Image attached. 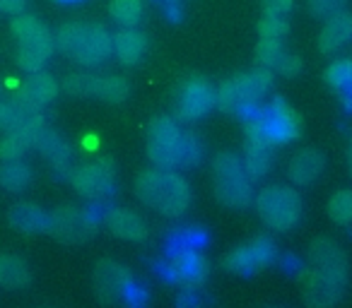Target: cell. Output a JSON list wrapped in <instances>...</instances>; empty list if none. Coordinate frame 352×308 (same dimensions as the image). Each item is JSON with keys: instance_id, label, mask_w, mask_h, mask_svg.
<instances>
[{"instance_id": "1", "label": "cell", "mask_w": 352, "mask_h": 308, "mask_svg": "<svg viewBox=\"0 0 352 308\" xmlns=\"http://www.w3.org/2000/svg\"><path fill=\"white\" fill-rule=\"evenodd\" d=\"M135 193L142 200V205L160 212L162 217H182L193 200L191 186L182 174L157 167L138 176Z\"/></svg>"}, {"instance_id": "2", "label": "cell", "mask_w": 352, "mask_h": 308, "mask_svg": "<svg viewBox=\"0 0 352 308\" xmlns=\"http://www.w3.org/2000/svg\"><path fill=\"white\" fill-rule=\"evenodd\" d=\"M56 49H60L85 68H97L111 58L113 34L102 25L70 22V25L60 27L56 34Z\"/></svg>"}, {"instance_id": "3", "label": "cell", "mask_w": 352, "mask_h": 308, "mask_svg": "<svg viewBox=\"0 0 352 308\" xmlns=\"http://www.w3.org/2000/svg\"><path fill=\"white\" fill-rule=\"evenodd\" d=\"M270 87H273V70H249V73H241L236 78L227 80L215 89V106H220L222 111L232 113V116L246 118L261 106Z\"/></svg>"}, {"instance_id": "4", "label": "cell", "mask_w": 352, "mask_h": 308, "mask_svg": "<svg viewBox=\"0 0 352 308\" xmlns=\"http://www.w3.org/2000/svg\"><path fill=\"white\" fill-rule=\"evenodd\" d=\"M244 121H246V135L261 137V140L270 142L275 147L287 145L302 130L297 111L280 97H275L268 106H258Z\"/></svg>"}, {"instance_id": "5", "label": "cell", "mask_w": 352, "mask_h": 308, "mask_svg": "<svg viewBox=\"0 0 352 308\" xmlns=\"http://www.w3.org/2000/svg\"><path fill=\"white\" fill-rule=\"evenodd\" d=\"M10 29L17 41V65L25 73H36L44 68L56 51V36L49 32V27L32 15H15Z\"/></svg>"}, {"instance_id": "6", "label": "cell", "mask_w": 352, "mask_h": 308, "mask_svg": "<svg viewBox=\"0 0 352 308\" xmlns=\"http://www.w3.org/2000/svg\"><path fill=\"white\" fill-rule=\"evenodd\" d=\"M212 178H215V196L225 207L244 210L254 202V186L246 174L244 164L232 152H220L212 159Z\"/></svg>"}, {"instance_id": "7", "label": "cell", "mask_w": 352, "mask_h": 308, "mask_svg": "<svg viewBox=\"0 0 352 308\" xmlns=\"http://www.w3.org/2000/svg\"><path fill=\"white\" fill-rule=\"evenodd\" d=\"M256 212H258L261 222L273 231H289L299 224L302 220V198L294 188L289 186H265L254 198Z\"/></svg>"}, {"instance_id": "8", "label": "cell", "mask_w": 352, "mask_h": 308, "mask_svg": "<svg viewBox=\"0 0 352 308\" xmlns=\"http://www.w3.org/2000/svg\"><path fill=\"white\" fill-rule=\"evenodd\" d=\"M182 137L176 118L155 116L147 126V159L157 169H182Z\"/></svg>"}, {"instance_id": "9", "label": "cell", "mask_w": 352, "mask_h": 308, "mask_svg": "<svg viewBox=\"0 0 352 308\" xmlns=\"http://www.w3.org/2000/svg\"><path fill=\"white\" fill-rule=\"evenodd\" d=\"M99 217L94 210L75 205H60L58 210L49 212V234L60 244L78 246L92 239L97 231Z\"/></svg>"}, {"instance_id": "10", "label": "cell", "mask_w": 352, "mask_h": 308, "mask_svg": "<svg viewBox=\"0 0 352 308\" xmlns=\"http://www.w3.org/2000/svg\"><path fill=\"white\" fill-rule=\"evenodd\" d=\"M215 108V87L210 80L193 75L186 78L174 94V116L176 121H201Z\"/></svg>"}, {"instance_id": "11", "label": "cell", "mask_w": 352, "mask_h": 308, "mask_svg": "<svg viewBox=\"0 0 352 308\" xmlns=\"http://www.w3.org/2000/svg\"><path fill=\"white\" fill-rule=\"evenodd\" d=\"M70 181H73L78 196L87 198L92 202H107L116 193V169H113L111 159L102 157L75 169L70 174Z\"/></svg>"}, {"instance_id": "12", "label": "cell", "mask_w": 352, "mask_h": 308, "mask_svg": "<svg viewBox=\"0 0 352 308\" xmlns=\"http://www.w3.org/2000/svg\"><path fill=\"white\" fill-rule=\"evenodd\" d=\"M65 92L75 94V97H94L102 99L107 104H121L123 99L131 94V84L126 78H118V75H107V78H99V75H70L65 78Z\"/></svg>"}, {"instance_id": "13", "label": "cell", "mask_w": 352, "mask_h": 308, "mask_svg": "<svg viewBox=\"0 0 352 308\" xmlns=\"http://www.w3.org/2000/svg\"><path fill=\"white\" fill-rule=\"evenodd\" d=\"M275 258H278L275 241L268 236H254L251 241L236 246L225 255V268L234 274H254L273 265Z\"/></svg>"}, {"instance_id": "14", "label": "cell", "mask_w": 352, "mask_h": 308, "mask_svg": "<svg viewBox=\"0 0 352 308\" xmlns=\"http://www.w3.org/2000/svg\"><path fill=\"white\" fill-rule=\"evenodd\" d=\"M133 287H135V282H133V274L128 272L126 265L109 258L97 263V268H94V292L102 301L126 303Z\"/></svg>"}, {"instance_id": "15", "label": "cell", "mask_w": 352, "mask_h": 308, "mask_svg": "<svg viewBox=\"0 0 352 308\" xmlns=\"http://www.w3.org/2000/svg\"><path fill=\"white\" fill-rule=\"evenodd\" d=\"M164 274L174 282H182L186 287H196L198 282H203V277L208 274V263L201 255L198 246L179 244L171 248L169 258L164 263Z\"/></svg>"}, {"instance_id": "16", "label": "cell", "mask_w": 352, "mask_h": 308, "mask_svg": "<svg viewBox=\"0 0 352 308\" xmlns=\"http://www.w3.org/2000/svg\"><path fill=\"white\" fill-rule=\"evenodd\" d=\"M345 287V274L311 268L307 274V284H304V298L311 308H333L342 298Z\"/></svg>"}, {"instance_id": "17", "label": "cell", "mask_w": 352, "mask_h": 308, "mask_svg": "<svg viewBox=\"0 0 352 308\" xmlns=\"http://www.w3.org/2000/svg\"><path fill=\"white\" fill-rule=\"evenodd\" d=\"M58 94V82L51 78L49 73H32L25 82L20 84L17 94L12 97V102L22 108L25 113H39L41 108H46Z\"/></svg>"}, {"instance_id": "18", "label": "cell", "mask_w": 352, "mask_h": 308, "mask_svg": "<svg viewBox=\"0 0 352 308\" xmlns=\"http://www.w3.org/2000/svg\"><path fill=\"white\" fill-rule=\"evenodd\" d=\"M36 150H39L41 157L51 164L56 176H60V178L68 176L70 169H73V150H70V145L58 132L46 128V132L39 137V142H36Z\"/></svg>"}, {"instance_id": "19", "label": "cell", "mask_w": 352, "mask_h": 308, "mask_svg": "<svg viewBox=\"0 0 352 308\" xmlns=\"http://www.w3.org/2000/svg\"><path fill=\"white\" fill-rule=\"evenodd\" d=\"M104 224L113 236L123 241H142L147 236V224L131 207H111L104 215Z\"/></svg>"}, {"instance_id": "20", "label": "cell", "mask_w": 352, "mask_h": 308, "mask_svg": "<svg viewBox=\"0 0 352 308\" xmlns=\"http://www.w3.org/2000/svg\"><path fill=\"white\" fill-rule=\"evenodd\" d=\"M246 174L251 176V181L263 178L270 174L275 164V145L261 140V137H249L244 140V157H241Z\"/></svg>"}, {"instance_id": "21", "label": "cell", "mask_w": 352, "mask_h": 308, "mask_svg": "<svg viewBox=\"0 0 352 308\" xmlns=\"http://www.w3.org/2000/svg\"><path fill=\"white\" fill-rule=\"evenodd\" d=\"M352 41V12L340 10L336 15H331L323 25L321 34H318V49L321 54H336L342 46H347Z\"/></svg>"}, {"instance_id": "22", "label": "cell", "mask_w": 352, "mask_h": 308, "mask_svg": "<svg viewBox=\"0 0 352 308\" xmlns=\"http://www.w3.org/2000/svg\"><path fill=\"white\" fill-rule=\"evenodd\" d=\"M8 222L20 234H49V212L34 202H17L8 212Z\"/></svg>"}, {"instance_id": "23", "label": "cell", "mask_w": 352, "mask_h": 308, "mask_svg": "<svg viewBox=\"0 0 352 308\" xmlns=\"http://www.w3.org/2000/svg\"><path fill=\"white\" fill-rule=\"evenodd\" d=\"M326 169V157L318 150H302L292 157L287 167V176L294 186H311Z\"/></svg>"}, {"instance_id": "24", "label": "cell", "mask_w": 352, "mask_h": 308, "mask_svg": "<svg viewBox=\"0 0 352 308\" xmlns=\"http://www.w3.org/2000/svg\"><path fill=\"white\" fill-rule=\"evenodd\" d=\"M147 54V39L135 27H121L113 34V56L123 65H138Z\"/></svg>"}, {"instance_id": "25", "label": "cell", "mask_w": 352, "mask_h": 308, "mask_svg": "<svg viewBox=\"0 0 352 308\" xmlns=\"http://www.w3.org/2000/svg\"><path fill=\"white\" fill-rule=\"evenodd\" d=\"M309 260H311V268L328 270V272H338L347 277V255L333 239L314 241L311 248H309Z\"/></svg>"}, {"instance_id": "26", "label": "cell", "mask_w": 352, "mask_h": 308, "mask_svg": "<svg viewBox=\"0 0 352 308\" xmlns=\"http://www.w3.org/2000/svg\"><path fill=\"white\" fill-rule=\"evenodd\" d=\"M32 282V268L25 258L12 253H0V287L22 289Z\"/></svg>"}, {"instance_id": "27", "label": "cell", "mask_w": 352, "mask_h": 308, "mask_svg": "<svg viewBox=\"0 0 352 308\" xmlns=\"http://www.w3.org/2000/svg\"><path fill=\"white\" fill-rule=\"evenodd\" d=\"M32 178V169L27 167L22 159L17 162H3L0 164V188H6L8 193H22L30 188Z\"/></svg>"}, {"instance_id": "28", "label": "cell", "mask_w": 352, "mask_h": 308, "mask_svg": "<svg viewBox=\"0 0 352 308\" xmlns=\"http://www.w3.org/2000/svg\"><path fill=\"white\" fill-rule=\"evenodd\" d=\"M109 15L121 27H138L142 20V0H111Z\"/></svg>"}, {"instance_id": "29", "label": "cell", "mask_w": 352, "mask_h": 308, "mask_svg": "<svg viewBox=\"0 0 352 308\" xmlns=\"http://www.w3.org/2000/svg\"><path fill=\"white\" fill-rule=\"evenodd\" d=\"M287 54L289 51L285 49L283 39H261L256 44V60H258L261 68L278 70V65L283 63Z\"/></svg>"}, {"instance_id": "30", "label": "cell", "mask_w": 352, "mask_h": 308, "mask_svg": "<svg viewBox=\"0 0 352 308\" xmlns=\"http://www.w3.org/2000/svg\"><path fill=\"white\" fill-rule=\"evenodd\" d=\"M328 217L340 226L352 224V191L342 188L328 200Z\"/></svg>"}, {"instance_id": "31", "label": "cell", "mask_w": 352, "mask_h": 308, "mask_svg": "<svg viewBox=\"0 0 352 308\" xmlns=\"http://www.w3.org/2000/svg\"><path fill=\"white\" fill-rule=\"evenodd\" d=\"M203 159V140L193 130H184L182 137V169L196 167Z\"/></svg>"}, {"instance_id": "32", "label": "cell", "mask_w": 352, "mask_h": 308, "mask_svg": "<svg viewBox=\"0 0 352 308\" xmlns=\"http://www.w3.org/2000/svg\"><path fill=\"white\" fill-rule=\"evenodd\" d=\"M32 147L22 140L15 132H6V137L0 140V162H17V159H25V154Z\"/></svg>"}, {"instance_id": "33", "label": "cell", "mask_w": 352, "mask_h": 308, "mask_svg": "<svg viewBox=\"0 0 352 308\" xmlns=\"http://www.w3.org/2000/svg\"><path fill=\"white\" fill-rule=\"evenodd\" d=\"M27 113L22 111L20 106H17L15 102H8V99H0V130L3 132H12L17 130V126H20L22 121H25Z\"/></svg>"}, {"instance_id": "34", "label": "cell", "mask_w": 352, "mask_h": 308, "mask_svg": "<svg viewBox=\"0 0 352 308\" xmlns=\"http://www.w3.org/2000/svg\"><path fill=\"white\" fill-rule=\"evenodd\" d=\"M289 32V25L285 17H270L263 15V20L258 22V36L261 39H285Z\"/></svg>"}, {"instance_id": "35", "label": "cell", "mask_w": 352, "mask_h": 308, "mask_svg": "<svg viewBox=\"0 0 352 308\" xmlns=\"http://www.w3.org/2000/svg\"><path fill=\"white\" fill-rule=\"evenodd\" d=\"M342 8H345V0H309V12L314 17H321V20H328Z\"/></svg>"}, {"instance_id": "36", "label": "cell", "mask_w": 352, "mask_h": 308, "mask_svg": "<svg viewBox=\"0 0 352 308\" xmlns=\"http://www.w3.org/2000/svg\"><path fill=\"white\" fill-rule=\"evenodd\" d=\"M261 8H263V15L287 20V15L294 10V0H261Z\"/></svg>"}, {"instance_id": "37", "label": "cell", "mask_w": 352, "mask_h": 308, "mask_svg": "<svg viewBox=\"0 0 352 308\" xmlns=\"http://www.w3.org/2000/svg\"><path fill=\"white\" fill-rule=\"evenodd\" d=\"M299 70H302V60H299L297 56L287 54L283 63L278 65V70H275V73L285 75V78H294V75H299Z\"/></svg>"}, {"instance_id": "38", "label": "cell", "mask_w": 352, "mask_h": 308, "mask_svg": "<svg viewBox=\"0 0 352 308\" xmlns=\"http://www.w3.org/2000/svg\"><path fill=\"white\" fill-rule=\"evenodd\" d=\"M27 0H0V12L6 15H22Z\"/></svg>"}, {"instance_id": "39", "label": "cell", "mask_w": 352, "mask_h": 308, "mask_svg": "<svg viewBox=\"0 0 352 308\" xmlns=\"http://www.w3.org/2000/svg\"><path fill=\"white\" fill-rule=\"evenodd\" d=\"M347 167H350V176H352V137H350V145H347Z\"/></svg>"}, {"instance_id": "40", "label": "cell", "mask_w": 352, "mask_h": 308, "mask_svg": "<svg viewBox=\"0 0 352 308\" xmlns=\"http://www.w3.org/2000/svg\"><path fill=\"white\" fill-rule=\"evenodd\" d=\"M58 3H78V0H58Z\"/></svg>"}, {"instance_id": "41", "label": "cell", "mask_w": 352, "mask_h": 308, "mask_svg": "<svg viewBox=\"0 0 352 308\" xmlns=\"http://www.w3.org/2000/svg\"><path fill=\"white\" fill-rule=\"evenodd\" d=\"M162 3H179V0H162Z\"/></svg>"}]
</instances>
